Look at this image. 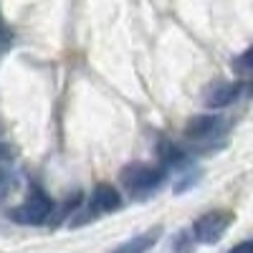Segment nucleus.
Listing matches in <instances>:
<instances>
[{
    "mask_svg": "<svg viewBox=\"0 0 253 253\" xmlns=\"http://www.w3.org/2000/svg\"><path fill=\"white\" fill-rule=\"evenodd\" d=\"M162 180H165V170H162V167H150V165H142V162L126 165V167H122V172H119L122 187L129 195H134V198L152 195L155 190L162 185Z\"/></svg>",
    "mask_w": 253,
    "mask_h": 253,
    "instance_id": "f257e3e1",
    "label": "nucleus"
},
{
    "mask_svg": "<svg viewBox=\"0 0 253 253\" xmlns=\"http://www.w3.org/2000/svg\"><path fill=\"white\" fill-rule=\"evenodd\" d=\"M119 208H122V195L117 193L112 185H99L94 193H91V200H89L86 210H84V208H76V210H74L76 218H71V225L79 228V225H84V223L99 218V215L114 213V210H119Z\"/></svg>",
    "mask_w": 253,
    "mask_h": 253,
    "instance_id": "f03ea898",
    "label": "nucleus"
},
{
    "mask_svg": "<svg viewBox=\"0 0 253 253\" xmlns=\"http://www.w3.org/2000/svg\"><path fill=\"white\" fill-rule=\"evenodd\" d=\"M51 213H53V200L41 190H33L18 208L10 210V220L20 225H43L51 218Z\"/></svg>",
    "mask_w": 253,
    "mask_h": 253,
    "instance_id": "7ed1b4c3",
    "label": "nucleus"
},
{
    "mask_svg": "<svg viewBox=\"0 0 253 253\" xmlns=\"http://www.w3.org/2000/svg\"><path fill=\"white\" fill-rule=\"evenodd\" d=\"M230 223H233V213H228V210H213V213H205L193 225V238L198 243H205V246L218 243Z\"/></svg>",
    "mask_w": 253,
    "mask_h": 253,
    "instance_id": "20e7f679",
    "label": "nucleus"
},
{
    "mask_svg": "<svg viewBox=\"0 0 253 253\" xmlns=\"http://www.w3.org/2000/svg\"><path fill=\"white\" fill-rule=\"evenodd\" d=\"M223 129V119L215 114H198L185 124V137L190 139H210Z\"/></svg>",
    "mask_w": 253,
    "mask_h": 253,
    "instance_id": "39448f33",
    "label": "nucleus"
},
{
    "mask_svg": "<svg viewBox=\"0 0 253 253\" xmlns=\"http://www.w3.org/2000/svg\"><path fill=\"white\" fill-rule=\"evenodd\" d=\"M238 91H241V84H230V81H218L213 84L208 91H205V107L208 109H223L228 104H233L238 99Z\"/></svg>",
    "mask_w": 253,
    "mask_h": 253,
    "instance_id": "423d86ee",
    "label": "nucleus"
},
{
    "mask_svg": "<svg viewBox=\"0 0 253 253\" xmlns=\"http://www.w3.org/2000/svg\"><path fill=\"white\" fill-rule=\"evenodd\" d=\"M157 241H160V228H152V230H147V233H139V236L129 238L126 243H122L114 253H147V251L155 248Z\"/></svg>",
    "mask_w": 253,
    "mask_h": 253,
    "instance_id": "0eeeda50",
    "label": "nucleus"
},
{
    "mask_svg": "<svg viewBox=\"0 0 253 253\" xmlns=\"http://www.w3.org/2000/svg\"><path fill=\"white\" fill-rule=\"evenodd\" d=\"M233 69H236L241 76H253V46H251L248 51H243V53L236 58Z\"/></svg>",
    "mask_w": 253,
    "mask_h": 253,
    "instance_id": "6e6552de",
    "label": "nucleus"
},
{
    "mask_svg": "<svg viewBox=\"0 0 253 253\" xmlns=\"http://www.w3.org/2000/svg\"><path fill=\"white\" fill-rule=\"evenodd\" d=\"M198 177H200V172H198V170H195V172H190V177H182V180L175 185V193H182V190L193 187V185L198 182Z\"/></svg>",
    "mask_w": 253,
    "mask_h": 253,
    "instance_id": "1a4fd4ad",
    "label": "nucleus"
},
{
    "mask_svg": "<svg viewBox=\"0 0 253 253\" xmlns=\"http://www.w3.org/2000/svg\"><path fill=\"white\" fill-rule=\"evenodd\" d=\"M228 253H253V241H241V243H236L233 248H230Z\"/></svg>",
    "mask_w": 253,
    "mask_h": 253,
    "instance_id": "9d476101",
    "label": "nucleus"
},
{
    "mask_svg": "<svg viewBox=\"0 0 253 253\" xmlns=\"http://www.w3.org/2000/svg\"><path fill=\"white\" fill-rule=\"evenodd\" d=\"M3 182H5V172H3V170H0V185H3Z\"/></svg>",
    "mask_w": 253,
    "mask_h": 253,
    "instance_id": "9b49d317",
    "label": "nucleus"
}]
</instances>
